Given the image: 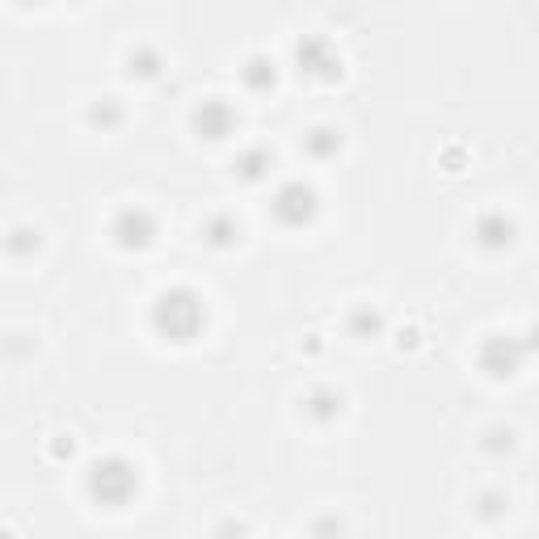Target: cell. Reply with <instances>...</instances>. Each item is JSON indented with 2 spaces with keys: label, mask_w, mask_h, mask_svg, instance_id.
I'll list each match as a JSON object with an SVG mask.
<instances>
[{
  "label": "cell",
  "mask_w": 539,
  "mask_h": 539,
  "mask_svg": "<svg viewBox=\"0 0 539 539\" xmlns=\"http://www.w3.org/2000/svg\"><path fill=\"white\" fill-rule=\"evenodd\" d=\"M207 325V308L203 299L186 287H173L165 295H156L152 304V329L165 337V342H194L198 329Z\"/></svg>",
  "instance_id": "cell-1"
},
{
  "label": "cell",
  "mask_w": 539,
  "mask_h": 539,
  "mask_svg": "<svg viewBox=\"0 0 539 539\" xmlns=\"http://www.w3.org/2000/svg\"><path fill=\"white\" fill-rule=\"evenodd\" d=\"M135 485H139L135 468L118 455L97 459V464L89 468V493H93V502H102V506H127Z\"/></svg>",
  "instance_id": "cell-2"
},
{
  "label": "cell",
  "mask_w": 539,
  "mask_h": 539,
  "mask_svg": "<svg viewBox=\"0 0 539 539\" xmlns=\"http://www.w3.org/2000/svg\"><path fill=\"white\" fill-rule=\"evenodd\" d=\"M270 211H274V219L283 228H304V224H312V219H316V190L304 186V182H287L283 190L274 194Z\"/></svg>",
  "instance_id": "cell-3"
},
{
  "label": "cell",
  "mask_w": 539,
  "mask_h": 539,
  "mask_svg": "<svg viewBox=\"0 0 539 539\" xmlns=\"http://www.w3.org/2000/svg\"><path fill=\"white\" fill-rule=\"evenodd\" d=\"M110 236H114V245H118V249L139 253V249H148V245L156 241V224H152V215H148V211L127 207V211H118V219L110 224Z\"/></svg>",
  "instance_id": "cell-4"
},
{
  "label": "cell",
  "mask_w": 539,
  "mask_h": 539,
  "mask_svg": "<svg viewBox=\"0 0 539 539\" xmlns=\"http://www.w3.org/2000/svg\"><path fill=\"white\" fill-rule=\"evenodd\" d=\"M299 64L312 76H321V81H333V76L342 72V55H337L325 38H304V43H299Z\"/></svg>",
  "instance_id": "cell-5"
},
{
  "label": "cell",
  "mask_w": 539,
  "mask_h": 539,
  "mask_svg": "<svg viewBox=\"0 0 539 539\" xmlns=\"http://www.w3.org/2000/svg\"><path fill=\"white\" fill-rule=\"evenodd\" d=\"M194 127L203 131L207 139H228V135L236 131V110H232L228 102H219V97H211V102L198 106Z\"/></svg>",
  "instance_id": "cell-6"
},
{
  "label": "cell",
  "mask_w": 539,
  "mask_h": 539,
  "mask_svg": "<svg viewBox=\"0 0 539 539\" xmlns=\"http://www.w3.org/2000/svg\"><path fill=\"white\" fill-rule=\"evenodd\" d=\"M476 241L489 245V249H502L514 241V228H510V219L506 215H485L481 224H476Z\"/></svg>",
  "instance_id": "cell-7"
},
{
  "label": "cell",
  "mask_w": 539,
  "mask_h": 539,
  "mask_svg": "<svg viewBox=\"0 0 539 539\" xmlns=\"http://www.w3.org/2000/svg\"><path fill=\"white\" fill-rule=\"evenodd\" d=\"M245 85L253 89V93H266L270 85H274V59H266V55H253L249 64H245Z\"/></svg>",
  "instance_id": "cell-8"
},
{
  "label": "cell",
  "mask_w": 539,
  "mask_h": 539,
  "mask_svg": "<svg viewBox=\"0 0 539 539\" xmlns=\"http://www.w3.org/2000/svg\"><path fill=\"white\" fill-rule=\"evenodd\" d=\"M266 169H270V152H262V148H253V152H245L241 161H236V173H241L245 182H262Z\"/></svg>",
  "instance_id": "cell-9"
},
{
  "label": "cell",
  "mask_w": 539,
  "mask_h": 539,
  "mask_svg": "<svg viewBox=\"0 0 539 539\" xmlns=\"http://www.w3.org/2000/svg\"><path fill=\"white\" fill-rule=\"evenodd\" d=\"M308 417H316V422H329V417L342 413V396H312V401L304 405Z\"/></svg>",
  "instance_id": "cell-10"
},
{
  "label": "cell",
  "mask_w": 539,
  "mask_h": 539,
  "mask_svg": "<svg viewBox=\"0 0 539 539\" xmlns=\"http://www.w3.org/2000/svg\"><path fill=\"white\" fill-rule=\"evenodd\" d=\"M342 148V139H337V131H329V127H316L312 135H308V152L312 156H329V152H337Z\"/></svg>",
  "instance_id": "cell-11"
},
{
  "label": "cell",
  "mask_w": 539,
  "mask_h": 539,
  "mask_svg": "<svg viewBox=\"0 0 539 539\" xmlns=\"http://www.w3.org/2000/svg\"><path fill=\"white\" fill-rule=\"evenodd\" d=\"M236 236H241V228H236V224H228V219H211V228H207V241L211 245L224 249V245L236 241Z\"/></svg>",
  "instance_id": "cell-12"
}]
</instances>
